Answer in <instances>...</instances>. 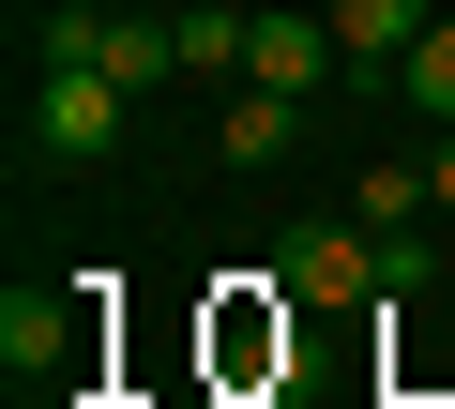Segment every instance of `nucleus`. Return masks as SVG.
I'll use <instances>...</instances> for the list:
<instances>
[{"label": "nucleus", "instance_id": "1", "mask_svg": "<svg viewBox=\"0 0 455 409\" xmlns=\"http://www.w3.org/2000/svg\"><path fill=\"white\" fill-rule=\"evenodd\" d=\"M31 61H92V76H122V91L152 106V91L182 76V31H167V16H122V0H46Z\"/></svg>", "mask_w": 455, "mask_h": 409}, {"label": "nucleus", "instance_id": "2", "mask_svg": "<svg viewBox=\"0 0 455 409\" xmlns=\"http://www.w3.org/2000/svg\"><path fill=\"white\" fill-rule=\"evenodd\" d=\"M31 137H46L61 167H107V152L137 137V91L92 76V61H31Z\"/></svg>", "mask_w": 455, "mask_h": 409}, {"label": "nucleus", "instance_id": "3", "mask_svg": "<svg viewBox=\"0 0 455 409\" xmlns=\"http://www.w3.org/2000/svg\"><path fill=\"white\" fill-rule=\"evenodd\" d=\"M274 288H304V303H364V288H379V228H289V243H274Z\"/></svg>", "mask_w": 455, "mask_h": 409}, {"label": "nucleus", "instance_id": "4", "mask_svg": "<svg viewBox=\"0 0 455 409\" xmlns=\"http://www.w3.org/2000/svg\"><path fill=\"white\" fill-rule=\"evenodd\" d=\"M425 31H440V0H334V46H349V76H364V91H395Z\"/></svg>", "mask_w": 455, "mask_h": 409}, {"label": "nucleus", "instance_id": "5", "mask_svg": "<svg viewBox=\"0 0 455 409\" xmlns=\"http://www.w3.org/2000/svg\"><path fill=\"white\" fill-rule=\"evenodd\" d=\"M243 76L259 91H319V76H349V46H334V16H259L243 31Z\"/></svg>", "mask_w": 455, "mask_h": 409}, {"label": "nucleus", "instance_id": "6", "mask_svg": "<svg viewBox=\"0 0 455 409\" xmlns=\"http://www.w3.org/2000/svg\"><path fill=\"white\" fill-rule=\"evenodd\" d=\"M0 364H16V379H76V364H92V334H76V303H46V288H16V303H0Z\"/></svg>", "mask_w": 455, "mask_h": 409}, {"label": "nucleus", "instance_id": "7", "mask_svg": "<svg viewBox=\"0 0 455 409\" xmlns=\"http://www.w3.org/2000/svg\"><path fill=\"white\" fill-rule=\"evenodd\" d=\"M289 137H304V91H228V122H212V167H289Z\"/></svg>", "mask_w": 455, "mask_h": 409}, {"label": "nucleus", "instance_id": "8", "mask_svg": "<svg viewBox=\"0 0 455 409\" xmlns=\"http://www.w3.org/2000/svg\"><path fill=\"white\" fill-rule=\"evenodd\" d=\"M167 31H182V76H243V31H259V16H228V0H182Z\"/></svg>", "mask_w": 455, "mask_h": 409}, {"label": "nucleus", "instance_id": "9", "mask_svg": "<svg viewBox=\"0 0 455 409\" xmlns=\"http://www.w3.org/2000/svg\"><path fill=\"white\" fill-rule=\"evenodd\" d=\"M425 197H440V167H364L349 182V228H425Z\"/></svg>", "mask_w": 455, "mask_h": 409}, {"label": "nucleus", "instance_id": "10", "mask_svg": "<svg viewBox=\"0 0 455 409\" xmlns=\"http://www.w3.org/2000/svg\"><path fill=\"white\" fill-rule=\"evenodd\" d=\"M395 91H410V106H425V122H455V16H440V31H425V46H410V76H395Z\"/></svg>", "mask_w": 455, "mask_h": 409}, {"label": "nucleus", "instance_id": "11", "mask_svg": "<svg viewBox=\"0 0 455 409\" xmlns=\"http://www.w3.org/2000/svg\"><path fill=\"white\" fill-rule=\"evenodd\" d=\"M425 167H440V213H455V122H440V152H425Z\"/></svg>", "mask_w": 455, "mask_h": 409}]
</instances>
